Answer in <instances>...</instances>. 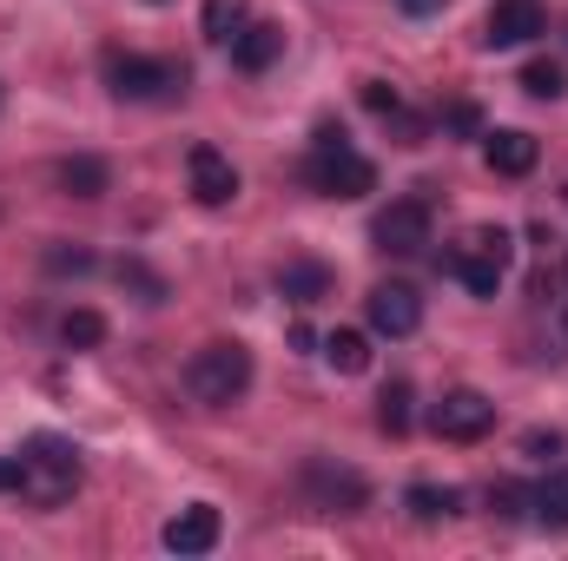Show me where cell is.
<instances>
[{
    "label": "cell",
    "instance_id": "cell-14",
    "mask_svg": "<svg viewBox=\"0 0 568 561\" xmlns=\"http://www.w3.org/2000/svg\"><path fill=\"white\" fill-rule=\"evenodd\" d=\"M278 53H284V27H272V20H245L239 40H232V67L239 73H265Z\"/></svg>",
    "mask_w": 568,
    "mask_h": 561
},
{
    "label": "cell",
    "instance_id": "cell-12",
    "mask_svg": "<svg viewBox=\"0 0 568 561\" xmlns=\"http://www.w3.org/2000/svg\"><path fill=\"white\" fill-rule=\"evenodd\" d=\"M219 536H225V522H219L212 502H192V509H179V516L165 522V549H172V555H212Z\"/></svg>",
    "mask_w": 568,
    "mask_h": 561
},
{
    "label": "cell",
    "instance_id": "cell-20",
    "mask_svg": "<svg viewBox=\"0 0 568 561\" xmlns=\"http://www.w3.org/2000/svg\"><path fill=\"white\" fill-rule=\"evenodd\" d=\"M529 496H536L529 509H536L549 529H568V469H549V482H542V489H529Z\"/></svg>",
    "mask_w": 568,
    "mask_h": 561
},
{
    "label": "cell",
    "instance_id": "cell-4",
    "mask_svg": "<svg viewBox=\"0 0 568 561\" xmlns=\"http://www.w3.org/2000/svg\"><path fill=\"white\" fill-rule=\"evenodd\" d=\"M509 232L503 225H476L469 238H463V252H449V272L463 278V290H476V297H496L503 290V272H509Z\"/></svg>",
    "mask_w": 568,
    "mask_h": 561
},
{
    "label": "cell",
    "instance_id": "cell-27",
    "mask_svg": "<svg viewBox=\"0 0 568 561\" xmlns=\"http://www.w3.org/2000/svg\"><path fill=\"white\" fill-rule=\"evenodd\" d=\"M523 502H536V496L516 489V482H496V489H489V509H496V516H523Z\"/></svg>",
    "mask_w": 568,
    "mask_h": 561
},
{
    "label": "cell",
    "instance_id": "cell-6",
    "mask_svg": "<svg viewBox=\"0 0 568 561\" xmlns=\"http://www.w3.org/2000/svg\"><path fill=\"white\" fill-rule=\"evenodd\" d=\"M429 429L443 442H483L496 429V404L483 390H443V404L429 410Z\"/></svg>",
    "mask_w": 568,
    "mask_h": 561
},
{
    "label": "cell",
    "instance_id": "cell-13",
    "mask_svg": "<svg viewBox=\"0 0 568 561\" xmlns=\"http://www.w3.org/2000/svg\"><path fill=\"white\" fill-rule=\"evenodd\" d=\"M483 159H489V172H503V178H529L536 159H542V145L529 140V133H516V126H503V133L483 140Z\"/></svg>",
    "mask_w": 568,
    "mask_h": 561
},
{
    "label": "cell",
    "instance_id": "cell-1",
    "mask_svg": "<svg viewBox=\"0 0 568 561\" xmlns=\"http://www.w3.org/2000/svg\"><path fill=\"white\" fill-rule=\"evenodd\" d=\"M20 496L33 502V509H60V502H73V489H80V442H67V436H53V429H40V436H27L20 442Z\"/></svg>",
    "mask_w": 568,
    "mask_h": 561
},
{
    "label": "cell",
    "instance_id": "cell-21",
    "mask_svg": "<svg viewBox=\"0 0 568 561\" xmlns=\"http://www.w3.org/2000/svg\"><path fill=\"white\" fill-rule=\"evenodd\" d=\"M100 337H106V317H100V310H67V317H60V344H67V350H93Z\"/></svg>",
    "mask_w": 568,
    "mask_h": 561
},
{
    "label": "cell",
    "instance_id": "cell-2",
    "mask_svg": "<svg viewBox=\"0 0 568 561\" xmlns=\"http://www.w3.org/2000/svg\"><path fill=\"white\" fill-rule=\"evenodd\" d=\"M304 178H311V192H324V198H364V192H377V165L351 145L344 126H331V120L311 133Z\"/></svg>",
    "mask_w": 568,
    "mask_h": 561
},
{
    "label": "cell",
    "instance_id": "cell-3",
    "mask_svg": "<svg viewBox=\"0 0 568 561\" xmlns=\"http://www.w3.org/2000/svg\"><path fill=\"white\" fill-rule=\"evenodd\" d=\"M185 390H192L205 410L239 404V397L252 390V350H245V344H205V350H192V364H185Z\"/></svg>",
    "mask_w": 568,
    "mask_h": 561
},
{
    "label": "cell",
    "instance_id": "cell-10",
    "mask_svg": "<svg viewBox=\"0 0 568 561\" xmlns=\"http://www.w3.org/2000/svg\"><path fill=\"white\" fill-rule=\"evenodd\" d=\"M304 496L317 502V509H331V516H351V509H364V476H351V469H331L324 456H311L304 462Z\"/></svg>",
    "mask_w": 568,
    "mask_h": 561
},
{
    "label": "cell",
    "instance_id": "cell-11",
    "mask_svg": "<svg viewBox=\"0 0 568 561\" xmlns=\"http://www.w3.org/2000/svg\"><path fill=\"white\" fill-rule=\"evenodd\" d=\"M542 27H549L542 0H496L489 20H483V47H523V40H536Z\"/></svg>",
    "mask_w": 568,
    "mask_h": 561
},
{
    "label": "cell",
    "instance_id": "cell-8",
    "mask_svg": "<svg viewBox=\"0 0 568 561\" xmlns=\"http://www.w3.org/2000/svg\"><path fill=\"white\" fill-rule=\"evenodd\" d=\"M185 178H192V198L212 205V212L239 198V165H232L219 145H192V152H185Z\"/></svg>",
    "mask_w": 568,
    "mask_h": 561
},
{
    "label": "cell",
    "instance_id": "cell-5",
    "mask_svg": "<svg viewBox=\"0 0 568 561\" xmlns=\"http://www.w3.org/2000/svg\"><path fill=\"white\" fill-rule=\"evenodd\" d=\"M106 86L120 100H172V93H185V67L179 60H152V53H113L106 60Z\"/></svg>",
    "mask_w": 568,
    "mask_h": 561
},
{
    "label": "cell",
    "instance_id": "cell-28",
    "mask_svg": "<svg viewBox=\"0 0 568 561\" xmlns=\"http://www.w3.org/2000/svg\"><path fill=\"white\" fill-rule=\"evenodd\" d=\"M443 126H449V133H476V126H483V113L463 100V106H449V113H443Z\"/></svg>",
    "mask_w": 568,
    "mask_h": 561
},
{
    "label": "cell",
    "instance_id": "cell-18",
    "mask_svg": "<svg viewBox=\"0 0 568 561\" xmlns=\"http://www.w3.org/2000/svg\"><path fill=\"white\" fill-rule=\"evenodd\" d=\"M404 509H410L417 522H443V516L463 509V496H456L449 482H443V489H436V482H410V489H404Z\"/></svg>",
    "mask_w": 568,
    "mask_h": 561
},
{
    "label": "cell",
    "instance_id": "cell-31",
    "mask_svg": "<svg viewBox=\"0 0 568 561\" xmlns=\"http://www.w3.org/2000/svg\"><path fill=\"white\" fill-rule=\"evenodd\" d=\"M152 7H159V0H152Z\"/></svg>",
    "mask_w": 568,
    "mask_h": 561
},
{
    "label": "cell",
    "instance_id": "cell-9",
    "mask_svg": "<svg viewBox=\"0 0 568 561\" xmlns=\"http://www.w3.org/2000/svg\"><path fill=\"white\" fill-rule=\"evenodd\" d=\"M364 310H371V330H377V337H410V330L424 324L417 284H377V290L364 297Z\"/></svg>",
    "mask_w": 568,
    "mask_h": 561
},
{
    "label": "cell",
    "instance_id": "cell-22",
    "mask_svg": "<svg viewBox=\"0 0 568 561\" xmlns=\"http://www.w3.org/2000/svg\"><path fill=\"white\" fill-rule=\"evenodd\" d=\"M523 93H529V100H562L568 73L556 67V60H529V67H523Z\"/></svg>",
    "mask_w": 568,
    "mask_h": 561
},
{
    "label": "cell",
    "instance_id": "cell-7",
    "mask_svg": "<svg viewBox=\"0 0 568 561\" xmlns=\"http://www.w3.org/2000/svg\"><path fill=\"white\" fill-rule=\"evenodd\" d=\"M371 238H377V252H390V258L424 252V245H429V205H424V198H397L390 212H377Z\"/></svg>",
    "mask_w": 568,
    "mask_h": 561
},
{
    "label": "cell",
    "instance_id": "cell-16",
    "mask_svg": "<svg viewBox=\"0 0 568 561\" xmlns=\"http://www.w3.org/2000/svg\"><path fill=\"white\" fill-rule=\"evenodd\" d=\"M324 364H331L337 377L371 370V337H364V330H331V337H324Z\"/></svg>",
    "mask_w": 568,
    "mask_h": 561
},
{
    "label": "cell",
    "instance_id": "cell-15",
    "mask_svg": "<svg viewBox=\"0 0 568 561\" xmlns=\"http://www.w3.org/2000/svg\"><path fill=\"white\" fill-rule=\"evenodd\" d=\"M60 192H73V198H100L106 192V159H93V152H73V159H60Z\"/></svg>",
    "mask_w": 568,
    "mask_h": 561
},
{
    "label": "cell",
    "instance_id": "cell-24",
    "mask_svg": "<svg viewBox=\"0 0 568 561\" xmlns=\"http://www.w3.org/2000/svg\"><path fill=\"white\" fill-rule=\"evenodd\" d=\"M364 106H371L377 120H390V113H404V100H397V86H390V80H364Z\"/></svg>",
    "mask_w": 568,
    "mask_h": 561
},
{
    "label": "cell",
    "instance_id": "cell-23",
    "mask_svg": "<svg viewBox=\"0 0 568 561\" xmlns=\"http://www.w3.org/2000/svg\"><path fill=\"white\" fill-rule=\"evenodd\" d=\"M377 422L390 429V436H404L410 429V384L397 377V384H384V397H377Z\"/></svg>",
    "mask_w": 568,
    "mask_h": 561
},
{
    "label": "cell",
    "instance_id": "cell-30",
    "mask_svg": "<svg viewBox=\"0 0 568 561\" xmlns=\"http://www.w3.org/2000/svg\"><path fill=\"white\" fill-rule=\"evenodd\" d=\"M397 7H404V13H436L443 0H397Z\"/></svg>",
    "mask_w": 568,
    "mask_h": 561
},
{
    "label": "cell",
    "instance_id": "cell-17",
    "mask_svg": "<svg viewBox=\"0 0 568 561\" xmlns=\"http://www.w3.org/2000/svg\"><path fill=\"white\" fill-rule=\"evenodd\" d=\"M278 290L291 297V304H317V297H331V272L311 265V258H297V265H284L278 272Z\"/></svg>",
    "mask_w": 568,
    "mask_h": 561
},
{
    "label": "cell",
    "instance_id": "cell-25",
    "mask_svg": "<svg viewBox=\"0 0 568 561\" xmlns=\"http://www.w3.org/2000/svg\"><path fill=\"white\" fill-rule=\"evenodd\" d=\"M47 272H60V278L73 272V278H80V272H93V252H80V245H73V252H67V245H53V252H47Z\"/></svg>",
    "mask_w": 568,
    "mask_h": 561
},
{
    "label": "cell",
    "instance_id": "cell-19",
    "mask_svg": "<svg viewBox=\"0 0 568 561\" xmlns=\"http://www.w3.org/2000/svg\"><path fill=\"white\" fill-rule=\"evenodd\" d=\"M239 27H245V0H205L199 33H205L212 47H232V40H239Z\"/></svg>",
    "mask_w": 568,
    "mask_h": 561
},
{
    "label": "cell",
    "instance_id": "cell-26",
    "mask_svg": "<svg viewBox=\"0 0 568 561\" xmlns=\"http://www.w3.org/2000/svg\"><path fill=\"white\" fill-rule=\"evenodd\" d=\"M120 284H133V290H145V304H165V284L152 278V272H145V265H133V258H126V265H120Z\"/></svg>",
    "mask_w": 568,
    "mask_h": 561
},
{
    "label": "cell",
    "instance_id": "cell-29",
    "mask_svg": "<svg viewBox=\"0 0 568 561\" xmlns=\"http://www.w3.org/2000/svg\"><path fill=\"white\" fill-rule=\"evenodd\" d=\"M556 449H562L556 429H529V436H523V456H556Z\"/></svg>",
    "mask_w": 568,
    "mask_h": 561
}]
</instances>
